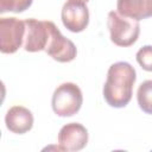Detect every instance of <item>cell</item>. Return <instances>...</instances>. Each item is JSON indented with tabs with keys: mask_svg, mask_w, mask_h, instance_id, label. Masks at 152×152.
Here are the masks:
<instances>
[{
	"mask_svg": "<svg viewBox=\"0 0 152 152\" xmlns=\"http://www.w3.org/2000/svg\"><path fill=\"white\" fill-rule=\"evenodd\" d=\"M137 101L144 113L152 115V80H146L140 83L137 90Z\"/></svg>",
	"mask_w": 152,
	"mask_h": 152,
	"instance_id": "11",
	"label": "cell"
},
{
	"mask_svg": "<svg viewBox=\"0 0 152 152\" xmlns=\"http://www.w3.org/2000/svg\"><path fill=\"white\" fill-rule=\"evenodd\" d=\"M52 59L59 63H68L75 59L77 55V49L75 44L65 38L59 28L52 23L51 25V33L49 38V43L44 50Z\"/></svg>",
	"mask_w": 152,
	"mask_h": 152,
	"instance_id": "7",
	"label": "cell"
},
{
	"mask_svg": "<svg viewBox=\"0 0 152 152\" xmlns=\"http://www.w3.org/2000/svg\"><path fill=\"white\" fill-rule=\"evenodd\" d=\"M25 20L15 17L0 18V51L14 53L24 45Z\"/></svg>",
	"mask_w": 152,
	"mask_h": 152,
	"instance_id": "4",
	"label": "cell"
},
{
	"mask_svg": "<svg viewBox=\"0 0 152 152\" xmlns=\"http://www.w3.org/2000/svg\"><path fill=\"white\" fill-rule=\"evenodd\" d=\"M116 10L121 15L139 21L152 17V0H118Z\"/></svg>",
	"mask_w": 152,
	"mask_h": 152,
	"instance_id": "10",
	"label": "cell"
},
{
	"mask_svg": "<svg viewBox=\"0 0 152 152\" xmlns=\"http://www.w3.org/2000/svg\"><path fill=\"white\" fill-rule=\"evenodd\" d=\"M52 21L38 20L34 18L25 19V37H24V50L27 52H38L45 50L50 33Z\"/></svg>",
	"mask_w": 152,
	"mask_h": 152,
	"instance_id": "5",
	"label": "cell"
},
{
	"mask_svg": "<svg viewBox=\"0 0 152 152\" xmlns=\"http://www.w3.org/2000/svg\"><path fill=\"white\" fill-rule=\"evenodd\" d=\"M58 147L61 151H80L88 144V131L78 122H69L64 125L58 133Z\"/></svg>",
	"mask_w": 152,
	"mask_h": 152,
	"instance_id": "8",
	"label": "cell"
},
{
	"mask_svg": "<svg viewBox=\"0 0 152 152\" xmlns=\"http://www.w3.org/2000/svg\"><path fill=\"white\" fill-rule=\"evenodd\" d=\"M61 18L66 30L74 33L82 32L89 24V10L87 2L68 0L62 7Z\"/></svg>",
	"mask_w": 152,
	"mask_h": 152,
	"instance_id": "6",
	"label": "cell"
},
{
	"mask_svg": "<svg viewBox=\"0 0 152 152\" xmlns=\"http://www.w3.org/2000/svg\"><path fill=\"white\" fill-rule=\"evenodd\" d=\"M107 26L112 43L118 46L127 48L138 40L140 33L139 21L121 15L118 11H110L108 13Z\"/></svg>",
	"mask_w": 152,
	"mask_h": 152,
	"instance_id": "2",
	"label": "cell"
},
{
	"mask_svg": "<svg viewBox=\"0 0 152 152\" xmlns=\"http://www.w3.org/2000/svg\"><path fill=\"white\" fill-rule=\"evenodd\" d=\"M80 1H83V2H88L89 0H80Z\"/></svg>",
	"mask_w": 152,
	"mask_h": 152,
	"instance_id": "14",
	"label": "cell"
},
{
	"mask_svg": "<svg viewBox=\"0 0 152 152\" xmlns=\"http://www.w3.org/2000/svg\"><path fill=\"white\" fill-rule=\"evenodd\" d=\"M33 0H0V13H21L32 5Z\"/></svg>",
	"mask_w": 152,
	"mask_h": 152,
	"instance_id": "12",
	"label": "cell"
},
{
	"mask_svg": "<svg viewBox=\"0 0 152 152\" xmlns=\"http://www.w3.org/2000/svg\"><path fill=\"white\" fill-rule=\"evenodd\" d=\"M135 58L144 70L152 72V45H145L140 48L135 55Z\"/></svg>",
	"mask_w": 152,
	"mask_h": 152,
	"instance_id": "13",
	"label": "cell"
},
{
	"mask_svg": "<svg viewBox=\"0 0 152 152\" xmlns=\"http://www.w3.org/2000/svg\"><path fill=\"white\" fill-rule=\"evenodd\" d=\"M6 128L15 134H24L33 126V114L23 106L11 107L5 115Z\"/></svg>",
	"mask_w": 152,
	"mask_h": 152,
	"instance_id": "9",
	"label": "cell"
},
{
	"mask_svg": "<svg viewBox=\"0 0 152 152\" xmlns=\"http://www.w3.org/2000/svg\"><path fill=\"white\" fill-rule=\"evenodd\" d=\"M83 103L82 90L76 83L64 82L59 84L51 99V106L55 114L58 116H72L81 109Z\"/></svg>",
	"mask_w": 152,
	"mask_h": 152,
	"instance_id": "3",
	"label": "cell"
},
{
	"mask_svg": "<svg viewBox=\"0 0 152 152\" xmlns=\"http://www.w3.org/2000/svg\"><path fill=\"white\" fill-rule=\"evenodd\" d=\"M135 80V69L128 62L112 64L107 71V78L102 89L104 101L114 108L126 107L132 99Z\"/></svg>",
	"mask_w": 152,
	"mask_h": 152,
	"instance_id": "1",
	"label": "cell"
}]
</instances>
